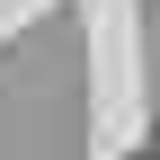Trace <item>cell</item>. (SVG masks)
I'll return each mask as SVG.
<instances>
[{
	"label": "cell",
	"instance_id": "6da1fadb",
	"mask_svg": "<svg viewBox=\"0 0 160 160\" xmlns=\"http://www.w3.org/2000/svg\"><path fill=\"white\" fill-rule=\"evenodd\" d=\"M142 160H160V151H142Z\"/></svg>",
	"mask_w": 160,
	"mask_h": 160
}]
</instances>
